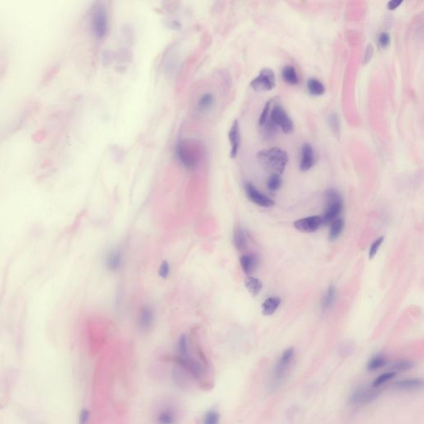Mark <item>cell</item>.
Masks as SVG:
<instances>
[{
  "label": "cell",
  "mask_w": 424,
  "mask_h": 424,
  "mask_svg": "<svg viewBox=\"0 0 424 424\" xmlns=\"http://www.w3.org/2000/svg\"><path fill=\"white\" fill-rule=\"evenodd\" d=\"M245 286L250 294L255 297L259 294V292H261L263 283H262L261 281L255 278V277L247 276L245 278Z\"/></svg>",
  "instance_id": "cell-19"
},
{
  "label": "cell",
  "mask_w": 424,
  "mask_h": 424,
  "mask_svg": "<svg viewBox=\"0 0 424 424\" xmlns=\"http://www.w3.org/2000/svg\"><path fill=\"white\" fill-rule=\"evenodd\" d=\"M384 240V236H381V237H379L377 240H375V242L373 243L372 245L370 246V253H369V258H370V259H372L373 258L375 257L376 253L378 252V250H379V247H380V245H382V243H383Z\"/></svg>",
  "instance_id": "cell-31"
},
{
  "label": "cell",
  "mask_w": 424,
  "mask_h": 424,
  "mask_svg": "<svg viewBox=\"0 0 424 424\" xmlns=\"http://www.w3.org/2000/svg\"><path fill=\"white\" fill-rule=\"evenodd\" d=\"M278 100V99H277L272 105L268 118L276 127L280 128L283 134L289 135L294 131V123L292 119L290 118L283 106L276 104Z\"/></svg>",
  "instance_id": "cell-4"
},
{
  "label": "cell",
  "mask_w": 424,
  "mask_h": 424,
  "mask_svg": "<svg viewBox=\"0 0 424 424\" xmlns=\"http://www.w3.org/2000/svg\"><path fill=\"white\" fill-rule=\"evenodd\" d=\"M309 93L314 96H320L325 94L326 88L323 83L316 78H309L306 82Z\"/></svg>",
  "instance_id": "cell-17"
},
{
  "label": "cell",
  "mask_w": 424,
  "mask_h": 424,
  "mask_svg": "<svg viewBox=\"0 0 424 424\" xmlns=\"http://www.w3.org/2000/svg\"><path fill=\"white\" fill-rule=\"evenodd\" d=\"M282 78L286 83H288L289 85H297V83L299 82V79L297 76V71L296 69L292 66H285L282 70Z\"/></svg>",
  "instance_id": "cell-21"
},
{
  "label": "cell",
  "mask_w": 424,
  "mask_h": 424,
  "mask_svg": "<svg viewBox=\"0 0 424 424\" xmlns=\"http://www.w3.org/2000/svg\"><path fill=\"white\" fill-rule=\"evenodd\" d=\"M90 416V411L87 408H83L79 416V424H87Z\"/></svg>",
  "instance_id": "cell-33"
},
{
  "label": "cell",
  "mask_w": 424,
  "mask_h": 424,
  "mask_svg": "<svg viewBox=\"0 0 424 424\" xmlns=\"http://www.w3.org/2000/svg\"><path fill=\"white\" fill-rule=\"evenodd\" d=\"M233 241L236 250L242 251L247 246V238L245 231L241 227H237L234 231Z\"/></svg>",
  "instance_id": "cell-18"
},
{
  "label": "cell",
  "mask_w": 424,
  "mask_h": 424,
  "mask_svg": "<svg viewBox=\"0 0 424 424\" xmlns=\"http://www.w3.org/2000/svg\"><path fill=\"white\" fill-rule=\"evenodd\" d=\"M330 230H329V240L331 241L337 240L344 229L345 222L342 218H337L331 223Z\"/></svg>",
  "instance_id": "cell-22"
},
{
  "label": "cell",
  "mask_w": 424,
  "mask_h": 424,
  "mask_svg": "<svg viewBox=\"0 0 424 424\" xmlns=\"http://www.w3.org/2000/svg\"><path fill=\"white\" fill-rule=\"evenodd\" d=\"M282 178H281L280 175L278 174H271L268 180V188L269 191H278V189L280 188L282 186Z\"/></svg>",
  "instance_id": "cell-27"
},
{
  "label": "cell",
  "mask_w": 424,
  "mask_h": 424,
  "mask_svg": "<svg viewBox=\"0 0 424 424\" xmlns=\"http://www.w3.org/2000/svg\"><path fill=\"white\" fill-rule=\"evenodd\" d=\"M378 393L374 389H367V388H361L354 392L350 398V402L352 404H364L372 401L374 398H376Z\"/></svg>",
  "instance_id": "cell-12"
},
{
  "label": "cell",
  "mask_w": 424,
  "mask_h": 424,
  "mask_svg": "<svg viewBox=\"0 0 424 424\" xmlns=\"http://www.w3.org/2000/svg\"><path fill=\"white\" fill-rule=\"evenodd\" d=\"M315 153L311 144H304L301 149V161H300V170L302 172H306L311 169L315 164Z\"/></svg>",
  "instance_id": "cell-11"
},
{
  "label": "cell",
  "mask_w": 424,
  "mask_h": 424,
  "mask_svg": "<svg viewBox=\"0 0 424 424\" xmlns=\"http://www.w3.org/2000/svg\"><path fill=\"white\" fill-rule=\"evenodd\" d=\"M108 13L104 5L98 4L91 15V31L95 38L102 39L108 33Z\"/></svg>",
  "instance_id": "cell-5"
},
{
  "label": "cell",
  "mask_w": 424,
  "mask_h": 424,
  "mask_svg": "<svg viewBox=\"0 0 424 424\" xmlns=\"http://www.w3.org/2000/svg\"><path fill=\"white\" fill-rule=\"evenodd\" d=\"M374 52H375L374 47L371 44H369L366 47V50H365V56H364L363 58L364 64H367L371 60L373 55H374Z\"/></svg>",
  "instance_id": "cell-34"
},
{
  "label": "cell",
  "mask_w": 424,
  "mask_h": 424,
  "mask_svg": "<svg viewBox=\"0 0 424 424\" xmlns=\"http://www.w3.org/2000/svg\"><path fill=\"white\" fill-rule=\"evenodd\" d=\"M327 208L321 217L323 225H329L337 219L343 209L342 198L339 191L336 189H329L327 193Z\"/></svg>",
  "instance_id": "cell-3"
},
{
  "label": "cell",
  "mask_w": 424,
  "mask_h": 424,
  "mask_svg": "<svg viewBox=\"0 0 424 424\" xmlns=\"http://www.w3.org/2000/svg\"><path fill=\"white\" fill-rule=\"evenodd\" d=\"M294 357V350L293 348H288L286 350L278 362L276 364L275 368L273 370L272 376V385L278 387L285 379L287 373L289 370L290 366L292 365V360Z\"/></svg>",
  "instance_id": "cell-6"
},
{
  "label": "cell",
  "mask_w": 424,
  "mask_h": 424,
  "mask_svg": "<svg viewBox=\"0 0 424 424\" xmlns=\"http://www.w3.org/2000/svg\"><path fill=\"white\" fill-rule=\"evenodd\" d=\"M170 271V267L169 264L167 263V261L164 260L163 261V263L161 264L160 268H159V276H160L161 278H167L168 277V274H169Z\"/></svg>",
  "instance_id": "cell-32"
},
{
  "label": "cell",
  "mask_w": 424,
  "mask_h": 424,
  "mask_svg": "<svg viewBox=\"0 0 424 424\" xmlns=\"http://www.w3.org/2000/svg\"><path fill=\"white\" fill-rule=\"evenodd\" d=\"M394 375H395V372H393V371L382 374L375 379V381L373 383V388H378L383 384H386L387 382H389L394 377Z\"/></svg>",
  "instance_id": "cell-28"
},
{
  "label": "cell",
  "mask_w": 424,
  "mask_h": 424,
  "mask_svg": "<svg viewBox=\"0 0 424 424\" xmlns=\"http://www.w3.org/2000/svg\"><path fill=\"white\" fill-rule=\"evenodd\" d=\"M121 254L119 250H115L111 251L106 259V266L111 271H117L121 265Z\"/></svg>",
  "instance_id": "cell-20"
},
{
  "label": "cell",
  "mask_w": 424,
  "mask_h": 424,
  "mask_svg": "<svg viewBox=\"0 0 424 424\" xmlns=\"http://www.w3.org/2000/svg\"><path fill=\"white\" fill-rule=\"evenodd\" d=\"M275 74L271 69H262L259 74L250 82V86L255 91H268L275 87Z\"/></svg>",
  "instance_id": "cell-7"
},
{
  "label": "cell",
  "mask_w": 424,
  "mask_h": 424,
  "mask_svg": "<svg viewBox=\"0 0 424 424\" xmlns=\"http://www.w3.org/2000/svg\"><path fill=\"white\" fill-rule=\"evenodd\" d=\"M402 3H403L402 0H392V1H389V2L388 3L387 7H388V10H396L397 8L399 7L400 5H402Z\"/></svg>",
  "instance_id": "cell-37"
},
{
  "label": "cell",
  "mask_w": 424,
  "mask_h": 424,
  "mask_svg": "<svg viewBox=\"0 0 424 424\" xmlns=\"http://www.w3.org/2000/svg\"><path fill=\"white\" fill-rule=\"evenodd\" d=\"M178 416L174 408L171 406H166L161 408L156 414L157 424H177Z\"/></svg>",
  "instance_id": "cell-13"
},
{
  "label": "cell",
  "mask_w": 424,
  "mask_h": 424,
  "mask_svg": "<svg viewBox=\"0 0 424 424\" xmlns=\"http://www.w3.org/2000/svg\"><path fill=\"white\" fill-rule=\"evenodd\" d=\"M245 191L248 198L252 202L261 207L269 208L274 205V200L262 193L252 183L246 182L245 184Z\"/></svg>",
  "instance_id": "cell-8"
},
{
  "label": "cell",
  "mask_w": 424,
  "mask_h": 424,
  "mask_svg": "<svg viewBox=\"0 0 424 424\" xmlns=\"http://www.w3.org/2000/svg\"><path fill=\"white\" fill-rule=\"evenodd\" d=\"M422 386V381L419 379H408L396 383L395 387L400 390H412L420 389Z\"/></svg>",
  "instance_id": "cell-23"
},
{
  "label": "cell",
  "mask_w": 424,
  "mask_h": 424,
  "mask_svg": "<svg viewBox=\"0 0 424 424\" xmlns=\"http://www.w3.org/2000/svg\"><path fill=\"white\" fill-rule=\"evenodd\" d=\"M241 265L243 271L247 276H250L257 268L258 259L253 255H243L241 257Z\"/></svg>",
  "instance_id": "cell-15"
},
{
  "label": "cell",
  "mask_w": 424,
  "mask_h": 424,
  "mask_svg": "<svg viewBox=\"0 0 424 424\" xmlns=\"http://www.w3.org/2000/svg\"><path fill=\"white\" fill-rule=\"evenodd\" d=\"M219 412L215 410H210L205 413L203 418V424H219Z\"/></svg>",
  "instance_id": "cell-29"
},
{
  "label": "cell",
  "mask_w": 424,
  "mask_h": 424,
  "mask_svg": "<svg viewBox=\"0 0 424 424\" xmlns=\"http://www.w3.org/2000/svg\"><path fill=\"white\" fill-rule=\"evenodd\" d=\"M323 226L322 218L318 216L306 217L302 219L297 220L293 223V227L297 231L303 233H313Z\"/></svg>",
  "instance_id": "cell-9"
},
{
  "label": "cell",
  "mask_w": 424,
  "mask_h": 424,
  "mask_svg": "<svg viewBox=\"0 0 424 424\" xmlns=\"http://www.w3.org/2000/svg\"><path fill=\"white\" fill-rule=\"evenodd\" d=\"M329 121H330V125L332 126V129L334 130L335 132H337V130L339 129V121H338L337 115L331 116Z\"/></svg>",
  "instance_id": "cell-35"
},
{
  "label": "cell",
  "mask_w": 424,
  "mask_h": 424,
  "mask_svg": "<svg viewBox=\"0 0 424 424\" xmlns=\"http://www.w3.org/2000/svg\"><path fill=\"white\" fill-rule=\"evenodd\" d=\"M280 304V297H270L267 298L262 304V313L264 316H271L277 311Z\"/></svg>",
  "instance_id": "cell-16"
},
{
  "label": "cell",
  "mask_w": 424,
  "mask_h": 424,
  "mask_svg": "<svg viewBox=\"0 0 424 424\" xmlns=\"http://www.w3.org/2000/svg\"><path fill=\"white\" fill-rule=\"evenodd\" d=\"M257 159L271 174L282 175L288 163V153L283 149L273 147L258 152Z\"/></svg>",
  "instance_id": "cell-1"
},
{
  "label": "cell",
  "mask_w": 424,
  "mask_h": 424,
  "mask_svg": "<svg viewBox=\"0 0 424 424\" xmlns=\"http://www.w3.org/2000/svg\"><path fill=\"white\" fill-rule=\"evenodd\" d=\"M335 299H336V288L334 286L331 285L328 288L327 293L324 295L323 301H322V308L323 311H326L328 309L330 308L331 306H333L334 303Z\"/></svg>",
  "instance_id": "cell-24"
},
{
  "label": "cell",
  "mask_w": 424,
  "mask_h": 424,
  "mask_svg": "<svg viewBox=\"0 0 424 424\" xmlns=\"http://www.w3.org/2000/svg\"><path fill=\"white\" fill-rule=\"evenodd\" d=\"M391 39L389 33L386 32H382L378 36V44L381 48H386L390 44Z\"/></svg>",
  "instance_id": "cell-30"
},
{
  "label": "cell",
  "mask_w": 424,
  "mask_h": 424,
  "mask_svg": "<svg viewBox=\"0 0 424 424\" xmlns=\"http://www.w3.org/2000/svg\"><path fill=\"white\" fill-rule=\"evenodd\" d=\"M153 319H154V312L151 306H143L139 312V320H138L139 328L143 331L149 330L153 324Z\"/></svg>",
  "instance_id": "cell-14"
},
{
  "label": "cell",
  "mask_w": 424,
  "mask_h": 424,
  "mask_svg": "<svg viewBox=\"0 0 424 424\" xmlns=\"http://www.w3.org/2000/svg\"><path fill=\"white\" fill-rule=\"evenodd\" d=\"M229 141L231 144V158H236L241 146V127L238 121H235L228 133Z\"/></svg>",
  "instance_id": "cell-10"
},
{
  "label": "cell",
  "mask_w": 424,
  "mask_h": 424,
  "mask_svg": "<svg viewBox=\"0 0 424 424\" xmlns=\"http://www.w3.org/2000/svg\"><path fill=\"white\" fill-rule=\"evenodd\" d=\"M175 153L180 163L185 168L193 170L197 167L200 160V145L196 140L185 139L177 143Z\"/></svg>",
  "instance_id": "cell-2"
},
{
  "label": "cell",
  "mask_w": 424,
  "mask_h": 424,
  "mask_svg": "<svg viewBox=\"0 0 424 424\" xmlns=\"http://www.w3.org/2000/svg\"><path fill=\"white\" fill-rule=\"evenodd\" d=\"M412 367V363L411 362H408V361H403V362H400V363L397 364V365L394 366L395 368V370H408L410 368Z\"/></svg>",
  "instance_id": "cell-36"
},
{
  "label": "cell",
  "mask_w": 424,
  "mask_h": 424,
  "mask_svg": "<svg viewBox=\"0 0 424 424\" xmlns=\"http://www.w3.org/2000/svg\"><path fill=\"white\" fill-rule=\"evenodd\" d=\"M213 104H214V96L209 93L203 94L198 102L199 108L201 111H207L213 105Z\"/></svg>",
  "instance_id": "cell-26"
},
{
  "label": "cell",
  "mask_w": 424,
  "mask_h": 424,
  "mask_svg": "<svg viewBox=\"0 0 424 424\" xmlns=\"http://www.w3.org/2000/svg\"><path fill=\"white\" fill-rule=\"evenodd\" d=\"M385 364H386L385 358L381 355H379V356H374L372 359H370V361L368 363L367 369L370 371H374V370L383 367L385 365Z\"/></svg>",
  "instance_id": "cell-25"
}]
</instances>
